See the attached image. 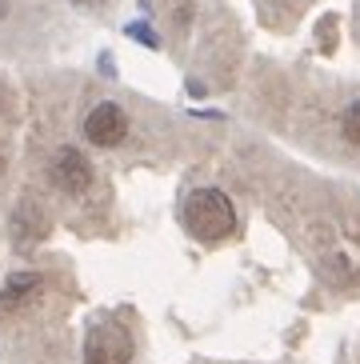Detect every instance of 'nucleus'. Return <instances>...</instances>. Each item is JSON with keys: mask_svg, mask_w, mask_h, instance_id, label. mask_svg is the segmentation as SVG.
Returning a JSON list of instances; mask_svg holds the SVG:
<instances>
[{"mask_svg": "<svg viewBox=\"0 0 360 364\" xmlns=\"http://www.w3.org/2000/svg\"><path fill=\"white\" fill-rule=\"evenodd\" d=\"M184 225L201 240H221L236 228V208L221 188H196L184 204Z\"/></svg>", "mask_w": 360, "mask_h": 364, "instance_id": "f257e3e1", "label": "nucleus"}, {"mask_svg": "<svg viewBox=\"0 0 360 364\" xmlns=\"http://www.w3.org/2000/svg\"><path fill=\"white\" fill-rule=\"evenodd\" d=\"M132 360V336L120 324H96L85 341V364H128Z\"/></svg>", "mask_w": 360, "mask_h": 364, "instance_id": "f03ea898", "label": "nucleus"}, {"mask_svg": "<svg viewBox=\"0 0 360 364\" xmlns=\"http://www.w3.org/2000/svg\"><path fill=\"white\" fill-rule=\"evenodd\" d=\"M85 136L92 140L96 149H112V144H120V140L128 136V112L120 105H112V100L96 105L92 112H88V120H85Z\"/></svg>", "mask_w": 360, "mask_h": 364, "instance_id": "7ed1b4c3", "label": "nucleus"}, {"mask_svg": "<svg viewBox=\"0 0 360 364\" xmlns=\"http://www.w3.org/2000/svg\"><path fill=\"white\" fill-rule=\"evenodd\" d=\"M53 184L60 188V193H68V196H80L92 184V168H88V161L80 156L76 149H60L53 156Z\"/></svg>", "mask_w": 360, "mask_h": 364, "instance_id": "20e7f679", "label": "nucleus"}, {"mask_svg": "<svg viewBox=\"0 0 360 364\" xmlns=\"http://www.w3.org/2000/svg\"><path fill=\"white\" fill-rule=\"evenodd\" d=\"M36 292H41V277H32V272L12 277L9 289L0 292V312H12V309H21V304H28Z\"/></svg>", "mask_w": 360, "mask_h": 364, "instance_id": "39448f33", "label": "nucleus"}, {"mask_svg": "<svg viewBox=\"0 0 360 364\" xmlns=\"http://www.w3.org/2000/svg\"><path fill=\"white\" fill-rule=\"evenodd\" d=\"M340 132H344V140H349V144H360V100H356V105H349V108H344Z\"/></svg>", "mask_w": 360, "mask_h": 364, "instance_id": "423d86ee", "label": "nucleus"}, {"mask_svg": "<svg viewBox=\"0 0 360 364\" xmlns=\"http://www.w3.org/2000/svg\"><path fill=\"white\" fill-rule=\"evenodd\" d=\"M76 4H88V0H76Z\"/></svg>", "mask_w": 360, "mask_h": 364, "instance_id": "0eeeda50", "label": "nucleus"}]
</instances>
